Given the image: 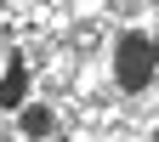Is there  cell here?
<instances>
[{
  "label": "cell",
  "mask_w": 159,
  "mask_h": 142,
  "mask_svg": "<svg viewBox=\"0 0 159 142\" xmlns=\"http://www.w3.org/2000/svg\"><path fill=\"white\" fill-rule=\"evenodd\" d=\"M114 80L125 91H142L153 80V46H148V34H125L114 46Z\"/></svg>",
  "instance_id": "cell-1"
},
{
  "label": "cell",
  "mask_w": 159,
  "mask_h": 142,
  "mask_svg": "<svg viewBox=\"0 0 159 142\" xmlns=\"http://www.w3.org/2000/svg\"><path fill=\"white\" fill-rule=\"evenodd\" d=\"M148 46H153V68H159V40H148Z\"/></svg>",
  "instance_id": "cell-4"
},
{
  "label": "cell",
  "mask_w": 159,
  "mask_h": 142,
  "mask_svg": "<svg viewBox=\"0 0 159 142\" xmlns=\"http://www.w3.org/2000/svg\"><path fill=\"white\" fill-rule=\"evenodd\" d=\"M153 142H159V131H153Z\"/></svg>",
  "instance_id": "cell-5"
},
{
  "label": "cell",
  "mask_w": 159,
  "mask_h": 142,
  "mask_svg": "<svg viewBox=\"0 0 159 142\" xmlns=\"http://www.w3.org/2000/svg\"><path fill=\"white\" fill-rule=\"evenodd\" d=\"M23 131H29V136H40V131H51V119H46V108H29V114H23Z\"/></svg>",
  "instance_id": "cell-2"
},
{
  "label": "cell",
  "mask_w": 159,
  "mask_h": 142,
  "mask_svg": "<svg viewBox=\"0 0 159 142\" xmlns=\"http://www.w3.org/2000/svg\"><path fill=\"white\" fill-rule=\"evenodd\" d=\"M0 97H6V103H17V97H23V68H11V74H6V85H0Z\"/></svg>",
  "instance_id": "cell-3"
}]
</instances>
